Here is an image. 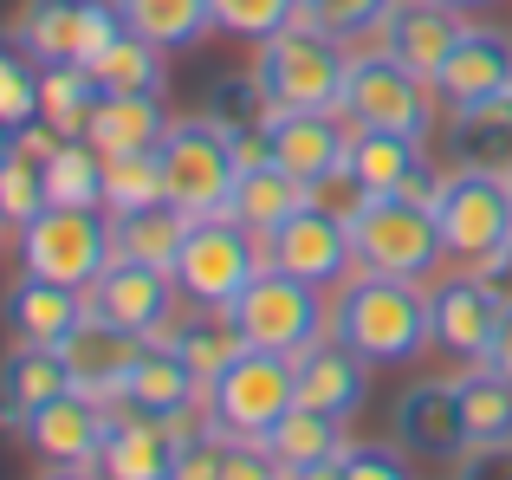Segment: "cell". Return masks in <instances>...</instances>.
I'll list each match as a JSON object with an SVG mask.
<instances>
[{
  "instance_id": "39",
  "label": "cell",
  "mask_w": 512,
  "mask_h": 480,
  "mask_svg": "<svg viewBox=\"0 0 512 480\" xmlns=\"http://www.w3.org/2000/svg\"><path fill=\"white\" fill-rule=\"evenodd\" d=\"M208 7H214V33L266 46L273 33H286V26L305 13V0H208Z\"/></svg>"
},
{
  "instance_id": "40",
  "label": "cell",
  "mask_w": 512,
  "mask_h": 480,
  "mask_svg": "<svg viewBox=\"0 0 512 480\" xmlns=\"http://www.w3.org/2000/svg\"><path fill=\"white\" fill-rule=\"evenodd\" d=\"M39 117V59L20 46V39L0 33V124L26 130Z\"/></svg>"
},
{
  "instance_id": "30",
  "label": "cell",
  "mask_w": 512,
  "mask_h": 480,
  "mask_svg": "<svg viewBox=\"0 0 512 480\" xmlns=\"http://www.w3.org/2000/svg\"><path fill=\"white\" fill-rule=\"evenodd\" d=\"M299 208H305V182L292 176L286 163H260V169H240L227 215H234L240 228H253V234H273L279 221L299 215Z\"/></svg>"
},
{
  "instance_id": "22",
  "label": "cell",
  "mask_w": 512,
  "mask_h": 480,
  "mask_svg": "<svg viewBox=\"0 0 512 480\" xmlns=\"http://www.w3.org/2000/svg\"><path fill=\"white\" fill-rule=\"evenodd\" d=\"M299 403L318 409V416H331V422H350L370 403V364H363L357 351H344L338 338L312 344V351L299 357Z\"/></svg>"
},
{
  "instance_id": "7",
  "label": "cell",
  "mask_w": 512,
  "mask_h": 480,
  "mask_svg": "<svg viewBox=\"0 0 512 480\" xmlns=\"http://www.w3.org/2000/svg\"><path fill=\"white\" fill-rule=\"evenodd\" d=\"M350 247H357V273H396V279H415V286H428L448 260L435 208L402 202V195H376L350 221Z\"/></svg>"
},
{
  "instance_id": "34",
  "label": "cell",
  "mask_w": 512,
  "mask_h": 480,
  "mask_svg": "<svg viewBox=\"0 0 512 480\" xmlns=\"http://www.w3.org/2000/svg\"><path fill=\"white\" fill-rule=\"evenodd\" d=\"M91 72H98L104 98H163V85H169L163 46H150V39H137V33H117L111 52H104Z\"/></svg>"
},
{
  "instance_id": "13",
  "label": "cell",
  "mask_w": 512,
  "mask_h": 480,
  "mask_svg": "<svg viewBox=\"0 0 512 480\" xmlns=\"http://www.w3.org/2000/svg\"><path fill=\"white\" fill-rule=\"evenodd\" d=\"M500 312L506 305H500V292L480 279V266L428 279V331H435V351H448L454 364H487Z\"/></svg>"
},
{
  "instance_id": "1",
  "label": "cell",
  "mask_w": 512,
  "mask_h": 480,
  "mask_svg": "<svg viewBox=\"0 0 512 480\" xmlns=\"http://www.w3.org/2000/svg\"><path fill=\"white\" fill-rule=\"evenodd\" d=\"M331 338L357 351L370 370H396L435 344L428 331V286L396 273H350L331 299Z\"/></svg>"
},
{
  "instance_id": "36",
  "label": "cell",
  "mask_w": 512,
  "mask_h": 480,
  "mask_svg": "<svg viewBox=\"0 0 512 480\" xmlns=\"http://www.w3.org/2000/svg\"><path fill=\"white\" fill-rule=\"evenodd\" d=\"M46 202L52 208H104V156L85 137H65L46 156Z\"/></svg>"
},
{
  "instance_id": "19",
  "label": "cell",
  "mask_w": 512,
  "mask_h": 480,
  "mask_svg": "<svg viewBox=\"0 0 512 480\" xmlns=\"http://www.w3.org/2000/svg\"><path fill=\"white\" fill-rule=\"evenodd\" d=\"M461 13L441 7V0H396L383 20V33H376V52H389V59H402L409 72H422L428 85H435V72L448 65L454 39H461Z\"/></svg>"
},
{
  "instance_id": "56",
  "label": "cell",
  "mask_w": 512,
  "mask_h": 480,
  "mask_svg": "<svg viewBox=\"0 0 512 480\" xmlns=\"http://www.w3.org/2000/svg\"><path fill=\"white\" fill-rule=\"evenodd\" d=\"M0 240H7V221H0Z\"/></svg>"
},
{
  "instance_id": "21",
  "label": "cell",
  "mask_w": 512,
  "mask_h": 480,
  "mask_svg": "<svg viewBox=\"0 0 512 480\" xmlns=\"http://www.w3.org/2000/svg\"><path fill=\"white\" fill-rule=\"evenodd\" d=\"M273 163H286L299 182L350 163V124L344 111H273Z\"/></svg>"
},
{
  "instance_id": "49",
  "label": "cell",
  "mask_w": 512,
  "mask_h": 480,
  "mask_svg": "<svg viewBox=\"0 0 512 480\" xmlns=\"http://www.w3.org/2000/svg\"><path fill=\"white\" fill-rule=\"evenodd\" d=\"M59 143H65V137H59V130L46 124V117H33L26 130H13V150H20V156H33V163H46V156L59 150Z\"/></svg>"
},
{
  "instance_id": "10",
  "label": "cell",
  "mask_w": 512,
  "mask_h": 480,
  "mask_svg": "<svg viewBox=\"0 0 512 480\" xmlns=\"http://www.w3.org/2000/svg\"><path fill=\"white\" fill-rule=\"evenodd\" d=\"M111 221L104 208H46L39 221L20 228V266L39 279H59L72 292H91L98 273L111 266Z\"/></svg>"
},
{
  "instance_id": "16",
  "label": "cell",
  "mask_w": 512,
  "mask_h": 480,
  "mask_svg": "<svg viewBox=\"0 0 512 480\" xmlns=\"http://www.w3.org/2000/svg\"><path fill=\"white\" fill-rule=\"evenodd\" d=\"M435 98L448 111H474V104L512 98V39L500 26H461L448 65L435 72Z\"/></svg>"
},
{
  "instance_id": "24",
  "label": "cell",
  "mask_w": 512,
  "mask_h": 480,
  "mask_svg": "<svg viewBox=\"0 0 512 480\" xmlns=\"http://www.w3.org/2000/svg\"><path fill=\"white\" fill-rule=\"evenodd\" d=\"M169 468H175L169 422L137 416V409L117 403L111 409V435H104V455H98V474L104 480H169Z\"/></svg>"
},
{
  "instance_id": "12",
  "label": "cell",
  "mask_w": 512,
  "mask_h": 480,
  "mask_svg": "<svg viewBox=\"0 0 512 480\" xmlns=\"http://www.w3.org/2000/svg\"><path fill=\"white\" fill-rule=\"evenodd\" d=\"M260 253L266 266H279V273L305 279V286L318 292H338L350 273H357V247H350V221L325 215V208L305 202L299 215H286L273 234H260Z\"/></svg>"
},
{
  "instance_id": "9",
  "label": "cell",
  "mask_w": 512,
  "mask_h": 480,
  "mask_svg": "<svg viewBox=\"0 0 512 480\" xmlns=\"http://www.w3.org/2000/svg\"><path fill=\"white\" fill-rule=\"evenodd\" d=\"M156 163H163V195L182 215H227L240 163L227 156V137H221L214 117H182V124H169V137L156 143Z\"/></svg>"
},
{
  "instance_id": "5",
  "label": "cell",
  "mask_w": 512,
  "mask_h": 480,
  "mask_svg": "<svg viewBox=\"0 0 512 480\" xmlns=\"http://www.w3.org/2000/svg\"><path fill=\"white\" fill-rule=\"evenodd\" d=\"M435 85L422 72H409L402 59L389 52H350V78H344V124L350 130H396V137L428 143L435 130Z\"/></svg>"
},
{
  "instance_id": "8",
  "label": "cell",
  "mask_w": 512,
  "mask_h": 480,
  "mask_svg": "<svg viewBox=\"0 0 512 480\" xmlns=\"http://www.w3.org/2000/svg\"><path fill=\"white\" fill-rule=\"evenodd\" d=\"M435 228L448 260L480 266L512 240V176L493 169H448L435 195Z\"/></svg>"
},
{
  "instance_id": "4",
  "label": "cell",
  "mask_w": 512,
  "mask_h": 480,
  "mask_svg": "<svg viewBox=\"0 0 512 480\" xmlns=\"http://www.w3.org/2000/svg\"><path fill=\"white\" fill-rule=\"evenodd\" d=\"M227 318L240 325V338L253 351H279V357H305L312 344L331 338V305L318 286L279 273V266H260L253 286L227 305Z\"/></svg>"
},
{
  "instance_id": "43",
  "label": "cell",
  "mask_w": 512,
  "mask_h": 480,
  "mask_svg": "<svg viewBox=\"0 0 512 480\" xmlns=\"http://www.w3.org/2000/svg\"><path fill=\"white\" fill-rule=\"evenodd\" d=\"M208 117L214 124H266V117H273V98H266V85L253 78V65L208 91Z\"/></svg>"
},
{
  "instance_id": "35",
  "label": "cell",
  "mask_w": 512,
  "mask_h": 480,
  "mask_svg": "<svg viewBox=\"0 0 512 480\" xmlns=\"http://www.w3.org/2000/svg\"><path fill=\"white\" fill-rule=\"evenodd\" d=\"M98 98H104V85L91 65H39V117L59 137H85Z\"/></svg>"
},
{
  "instance_id": "46",
  "label": "cell",
  "mask_w": 512,
  "mask_h": 480,
  "mask_svg": "<svg viewBox=\"0 0 512 480\" xmlns=\"http://www.w3.org/2000/svg\"><path fill=\"white\" fill-rule=\"evenodd\" d=\"M221 480H286V468H279V455L266 442H253V435H227Z\"/></svg>"
},
{
  "instance_id": "41",
  "label": "cell",
  "mask_w": 512,
  "mask_h": 480,
  "mask_svg": "<svg viewBox=\"0 0 512 480\" xmlns=\"http://www.w3.org/2000/svg\"><path fill=\"white\" fill-rule=\"evenodd\" d=\"M46 163H33V156L13 150L7 163H0V221L7 228H26V221L46 215Z\"/></svg>"
},
{
  "instance_id": "50",
  "label": "cell",
  "mask_w": 512,
  "mask_h": 480,
  "mask_svg": "<svg viewBox=\"0 0 512 480\" xmlns=\"http://www.w3.org/2000/svg\"><path fill=\"white\" fill-rule=\"evenodd\" d=\"M480 279L500 292V305H512V240H506L500 253H493V260H480Z\"/></svg>"
},
{
  "instance_id": "48",
  "label": "cell",
  "mask_w": 512,
  "mask_h": 480,
  "mask_svg": "<svg viewBox=\"0 0 512 480\" xmlns=\"http://www.w3.org/2000/svg\"><path fill=\"white\" fill-rule=\"evenodd\" d=\"M454 480H512V442L506 448H467Z\"/></svg>"
},
{
  "instance_id": "28",
  "label": "cell",
  "mask_w": 512,
  "mask_h": 480,
  "mask_svg": "<svg viewBox=\"0 0 512 480\" xmlns=\"http://www.w3.org/2000/svg\"><path fill=\"white\" fill-rule=\"evenodd\" d=\"M454 396H461V416H467V448L512 442V377H500L493 364H467L454 370Z\"/></svg>"
},
{
  "instance_id": "11",
  "label": "cell",
  "mask_w": 512,
  "mask_h": 480,
  "mask_svg": "<svg viewBox=\"0 0 512 480\" xmlns=\"http://www.w3.org/2000/svg\"><path fill=\"white\" fill-rule=\"evenodd\" d=\"M117 33V0H26L13 20V39L39 65H98Z\"/></svg>"
},
{
  "instance_id": "26",
  "label": "cell",
  "mask_w": 512,
  "mask_h": 480,
  "mask_svg": "<svg viewBox=\"0 0 512 480\" xmlns=\"http://www.w3.org/2000/svg\"><path fill=\"white\" fill-rule=\"evenodd\" d=\"M163 137H169L163 98H98L85 124V143L98 156H150Z\"/></svg>"
},
{
  "instance_id": "27",
  "label": "cell",
  "mask_w": 512,
  "mask_h": 480,
  "mask_svg": "<svg viewBox=\"0 0 512 480\" xmlns=\"http://www.w3.org/2000/svg\"><path fill=\"white\" fill-rule=\"evenodd\" d=\"M448 156H454V169L512 176V98L474 104V111H448Z\"/></svg>"
},
{
  "instance_id": "20",
  "label": "cell",
  "mask_w": 512,
  "mask_h": 480,
  "mask_svg": "<svg viewBox=\"0 0 512 480\" xmlns=\"http://www.w3.org/2000/svg\"><path fill=\"white\" fill-rule=\"evenodd\" d=\"M85 312H91L85 292L59 286V279H39V273H20L7 286V299H0V318L13 325V338L20 344H52V351L85 325Z\"/></svg>"
},
{
  "instance_id": "31",
  "label": "cell",
  "mask_w": 512,
  "mask_h": 480,
  "mask_svg": "<svg viewBox=\"0 0 512 480\" xmlns=\"http://www.w3.org/2000/svg\"><path fill=\"white\" fill-rule=\"evenodd\" d=\"M188 221L195 215H182L175 202L163 208H143V215H111V253L117 260H137V266H175V253H182V240H188Z\"/></svg>"
},
{
  "instance_id": "55",
  "label": "cell",
  "mask_w": 512,
  "mask_h": 480,
  "mask_svg": "<svg viewBox=\"0 0 512 480\" xmlns=\"http://www.w3.org/2000/svg\"><path fill=\"white\" fill-rule=\"evenodd\" d=\"M7 156H13V130L0 124V163H7Z\"/></svg>"
},
{
  "instance_id": "2",
  "label": "cell",
  "mask_w": 512,
  "mask_h": 480,
  "mask_svg": "<svg viewBox=\"0 0 512 480\" xmlns=\"http://www.w3.org/2000/svg\"><path fill=\"white\" fill-rule=\"evenodd\" d=\"M253 78L266 85L273 111H338L350 78V46L299 13L286 33H273L253 52Z\"/></svg>"
},
{
  "instance_id": "53",
  "label": "cell",
  "mask_w": 512,
  "mask_h": 480,
  "mask_svg": "<svg viewBox=\"0 0 512 480\" xmlns=\"http://www.w3.org/2000/svg\"><path fill=\"white\" fill-rule=\"evenodd\" d=\"M39 480H104V474L98 468H46Z\"/></svg>"
},
{
  "instance_id": "23",
  "label": "cell",
  "mask_w": 512,
  "mask_h": 480,
  "mask_svg": "<svg viewBox=\"0 0 512 480\" xmlns=\"http://www.w3.org/2000/svg\"><path fill=\"white\" fill-rule=\"evenodd\" d=\"M65 390H72V370L52 344H13L0 357V429H26V416Z\"/></svg>"
},
{
  "instance_id": "3",
  "label": "cell",
  "mask_w": 512,
  "mask_h": 480,
  "mask_svg": "<svg viewBox=\"0 0 512 480\" xmlns=\"http://www.w3.org/2000/svg\"><path fill=\"white\" fill-rule=\"evenodd\" d=\"M260 266H266V253H260V234L253 228H240L234 215H195L169 273L195 312H227L253 286Z\"/></svg>"
},
{
  "instance_id": "37",
  "label": "cell",
  "mask_w": 512,
  "mask_h": 480,
  "mask_svg": "<svg viewBox=\"0 0 512 480\" xmlns=\"http://www.w3.org/2000/svg\"><path fill=\"white\" fill-rule=\"evenodd\" d=\"M266 448L279 455V468H312V461H331V455H344V422H331V416H318V409H292L286 422H279L273 435H266Z\"/></svg>"
},
{
  "instance_id": "51",
  "label": "cell",
  "mask_w": 512,
  "mask_h": 480,
  "mask_svg": "<svg viewBox=\"0 0 512 480\" xmlns=\"http://www.w3.org/2000/svg\"><path fill=\"white\" fill-rule=\"evenodd\" d=\"M487 364L500 370V377H512V305L500 312V331H493V344H487Z\"/></svg>"
},
{
  "instance_id": "25",
  "label": "cell",
  "mask_w": 512,
  "mask_h": 480,
  "mask_svg": "<svg viewBox=\"0 0 512 480\" xmlns=\"http://www.w3.org/2000/svg\"><path fill=\"white\" fill-rule=\"evenodd\" d=\"M201 396H208V383H201L195 370H188L182 357L169 351V344H150V351H143L137 364H130L124 396H117V403H124V409H137V416L169 422V416H182V409H195Z\"/></svg>"
},
{
  "instance_id": "18",
  "label": "cell",
  "mask_w": 512,
  "mask_h": 480,
  "mask_svg": "<svg viewBox=\"0 0 512 480\" xmlns=\"http://www.w3.org/2000/svg\"><path fill=\"white\" fill-rule=\"evenodd\" d=\"M143 351H150V344H143L137 331L111 325V318H98V312H85V325L59 344L65 370H72V390L98 396V403H117V396H124V377Z\"/></svg>"
},
{
  "instance_id": "17",
  "label": "cell",
  "mask_w": 512,
  "mask_h": 480,
  "mask_svg": "<svg viewBox=\"0 0 512 480\" xmlns=\"http://www.w3.org/2000/svg\"><path fill=\"white\" fill-rule=\"evenodd\" d=\"M396 442L409 448L415 461H461L467 455V416L461 396H454V377H422L396 396Z\"/></svg>"
},
{
  "instance_id": "42",
  "label": "cell",
  "mask_w": 512,
  "mask_h": 480,
  "mask_svg": "<svg viewBox=\"0 0 512 480\" xmlns=\"http://www.w3.org/2000/svg\"><path fill=\"white\" fill-rule=\"evenodd\" d=\"M389 7H396V0H305V20L325 26L331 39L350 46V39H376V33H383Z\"/></svg>"
},
{
  "instance_id": "6",
  "label": "cell",
  "mask_w": 512,
  "mask_h": 480,
  "mask_svg": "<svg viewBox=\"0 0 512 480\" xmlns=\"http://www.w3.org/2000/svg\"><path fill=\"white\" fill-rule=\"evenodd\" d=\"M201 403H208L214 422H221V435H253V442H266V435L299 409V357L253 351L247 344V351L208 383Z\"/></svg>"
},
{
  "instance_id": "44",
  "label": "cell",
  "mask_w": 512,
  "mask_h": 480,
  "mask_svg": "<svg viewBox=\"0 0 512 480\" xmlns=\"http://www.w3.org/2000/svg\"><path fill=\"white\" fill-rule=\"evenodd\" d=\"M305 202L312 208H325V215H338V221H357L363 208L376 202L370 189H363V176L350 163H338V169H325V176H312L305 182Z\"/></svg>"
},
{
  "instance_id": "45",
  "label": "cell",
  "mask_w": 512,
  "mask_h": 480,
  "mask_svg": "<svg viewBox=\"0 0 512 480\" xmlns=\"http://www.w3.org/2000/svg\"><path fill=\"white\" fill-rule=\"evenodd\" d=\"M344 480H415V455L402 442H350Z\"/></svg>"
},
{
  "instance_id": "15",
  "label": "cell",
  "mask_w": 512,
  "mask_h": 480,
  "mask_svg": "<svg viewBox=\"0 0 512 480\" xmlns=\"http://www.w3.org/2000/svg\"><path fill=\"white\" fill-rule=\"evenodd\" d=\"M111 409L117 403H98V396H85V390H65V396H52L46 409H33L20 435L46 468H98L104 435H111Z\"/></svg>"
},
{
  "instance_id": "32",
  "label": "cell",
  "mask_w": 512,
  "mask_h": 480,
  "mask_svg": "<svg viewBox=\"0 0 512 480\" xmlns=\"http://www.w3.org/2000/svg\"><path fill=\"white\" fill-rule=\"evenodd\" d=\"M422 163H428V150L415 137H396V130H350V169L363 176L370 195H402Z\"/></svg>"
},
{
  "instance_id": "47",
  "label": "cell",
  "mask_w": 512,
  "mask_h": 480,
  "mask_svg": "<svg viewBox=\"0 0 512 480\" xmlns=\"http://www.w3.org/2000/svg\"><path fill=\"white\" fill-rule=\"evenodd\" d=\"M221 448H227L221 429H201V435H188V442H175L169 480H221Z\"/></svg>"
},
{
  "instance_id": "33",
  "label": "cell",
  "mask_w": 512,
  "mask_h": 480,
  "mask_svg": "<svg viewBox=\"0 0 512 480\" xmlns=\"http://www.w3.org/2000/svg\"><path fill=\"white\" fill-rule=\"evenodd\" d=\"M163 344H169L175 357H182L188 370H195L201 383H214V377H221V370L234 364L240 351H247V338H240V325H234L227 312H195V318H175Z\"/></svg>"
},
{
  "instance_id": "52",
  "label": "cell",
  "mask_w": 512,
  "mask_h": 480,
  "mask_svg": "<svg viewBox=\"0 0 512 480\" xmlns=\"http://www.w3.org/2000/svg\"><path fill=\"white\" fill-rule=\"evenodd\" d=\"M286 480H344V455H331V461H312V468H292Z\"/></svg>"
},
{
  "instance_id": "14",
  "label": "cell",
  "mask_w": 512,
  "mask_h": 480,
  "mask_svg": "<svg viewBox=\"0 0 512 480\" xmlns=\"http://www.w3.org/2000/svg\"><path fill=\"white\" fill-rule=\"evenodd\" d=\"M175 273H163V266H137V260H111L98 273V286L85 292V305L98 318H111V325L137 331L143 344H163L169 325H175Z\"/></svg>"
},
{
  "instance_id": "38",
  "label": "cell",
  "mask_w": 512,
  "mask_h": 480,
  "mask_svg": "<svg viewBox=\"0 0 512 480\" xmlns=\"http://www.w3.org/2000/svg\"><path fill=\"white\" fill-rule=\"evenodd\" d=\"M163 163L150 156H104V215H143L163 208Z\"/></svg>"
},
{
  "instance_id": "54",
  "label": "cell",
  "mask_w": 512,
  "mask_h": 480,
  "mask_svg": "<svg viewBox=\"0 0 512 480\" xmlns=\"http://www.w3.org/2000/svg\"><path fill=\"white\" fill-rule=\"evenodd\" d=\"M441 7H454V13H480V7H493V0H441Z\"/></svg>"
},
{
  "instance_id": "29",
  "label": "cell",
  "mask_w": 512,
  "mask_h": 480,
  "mask_svg": "<svg viewBox=\"0 0 512 480\" xmlns=\"http://www.w3.org/2000/svg\"><path fill=\"white\" fill-rule=\"evenodd\" d=\"M117 20H124V33L150 39L163 52H188L214 33L208 0H117Z\"/></svg>"
}]
</instances>
